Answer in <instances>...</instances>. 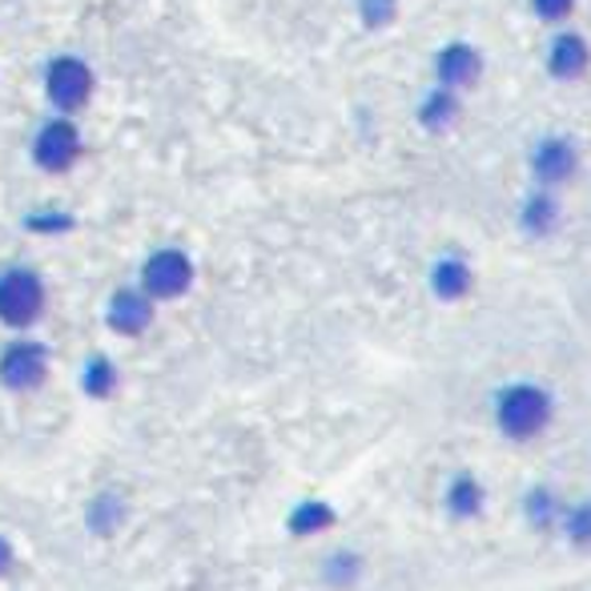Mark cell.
Segmentation results:
<instances>
[{
	"label": "cell",
	"instance_id": "obj_1",
	"mask_svg": "<svg viewBox=\"0 0 591 591\" xmlns=\"http://www.w3.org/2000/svg\"><path fill=\"white\" fill-rule=\"evenodd\" d=\"M488 411L499 439H507L511 447H532L556 427L559 398L539 379H511V383H499L491 391Z\"/></svg>",
	"mask_w": 591,
	"mask_h": 591
},
{
	"label": "cell",
	"instance_id": "obj_2",
	"mask_svg": "<svg viewBox=\"0 0 591 591\" xmlns=\"http://www.w3.org/2000/svg\"><path fill=\"white\" fill-rule=\"evenodd\" d=\"M45 314V282L33 270L12 266L0 274V322L9 330H29Z\"/></svg>",
	"mask_w": 591,
	"mask_h": 591
},
{
	"label": "cell",
	"instance_id": "obj_3",
	"mask_svg": "<svg viewBox=\"0 0 591 591\" xmlns=\"http://www.w3.org/2000/svg\"><path fill=\"white\" fill-rule=\"evenodd\" d=\"M48 347L36 342V338H17L9 347L0 350V386L9 394H33L45 386L48 379Z\"/></svg>",
	"mask_w": 591,
	"mask_h": 591
},
{
	"label": "cell",
	"instance_id": "obj_4",
	"mask_svg": "<svg viewBox=\"0 0 591 591\" xmlns=\"http://www.w3.org/2000/svg\"><path fill=\"white\" fill-rule=\"evenodd\" d=\"M488 503H491V491L475 467H455L451 475L442 479L439 511L447 523H459V527L479 523L483 515H488Z\"/></svg>",
	"mask_w": 591,
	"mask_h": 591
},
{
	"label": "cell",
	"instance_id": "obj_5",
	"mask_svg": "<svg viewBox=\"0 0 591 591\" xmlns=\"http://www.w3.org/2000/svg\"><path fill=\"white\" fill-rule=\"evenodd\" d=\"M194 286V262L182 250H157L141 270V291L153 302H174Z\"/></svg>",
	"mask_w": 591,
	"mask_h": 591
},
{
	"label": "cell",
	"instance_id": "obj_6",
	"mask_svg": "<svg viewBox=\"0 0 591 591\" xmlns=\"http://www.w3.org/2000/svg\"><path fill=\"white\" fill-rule=\"evenodd\" d=\"M563 507H568V495L556 488V483H527L519 495V519L532 535H544V539H556V527L563 519Z\"/></svg>",
	"mask_w": 591,
	"mask_h": 591
},
{
	"label": "cell",
	"instance_id": "obj_7",
	"mask_svg": "<svg viewBox=\"0 0 591 591\" xmlns=\"http://www.w3.org/2000/svg\"><path fill=\"white\" fill-rule=\"evenodd\" d=\"M105 322H109V330L121 338L145 335V330L153 326V298L145 291L125 286V291H117L113 298H109V306H105Z\"/></svg>",
	"mask_w": 591,
	"mask_h": 591
},
{
	"label": "cell",
	"instance_id": "obj_8",
	"mask_svg": "<svg viewBox=\"0 0 591 591\" xmlns=\"http://www.w3.org/2000/svg\"><path fill=\"white\" fill-rule=\"evenodd\" d=\"M366 571H371V559L350 544L330 547V551L318 559V583H322L326 591H354L366 580Z\"/></svg>",
	"mask_w": 591,
	"mask_h": 591
},
{
	"label": "cell",
	"instance_id": "obj_9",
	"mask_svg": "<svg viewBox=\"0 0 591 591\" xmlns=\"http://www.w3.org/2000/svg\"><path fill=\"white\" fill-rule=\"evenodd\" d=\"M129 523V495L117 488H101L85 503V532L97 539H113Z\"/></svg>",
	"mask_w": 591,
	"mask_h": 591
},
{
	"label": "cell",
	"instance_id": "obj_10",
	"mask_svg": "<svg viewBox=\"0 0 591 591\" xmlns=\"http://www.w3.org/2000/svg\"><path fill=\"white\" fill-rule=\"evenodd\" d=\"M338 523H342V515H338V507L330 503V499H298L291 511H286V535L291 539H318V535L335 532Z\"/></svg>",
	"mask_w": 591,
	"mask_h": 591
},
{
	"label": "cell",
	"instance_id": "obj_11",
	"mask_svg": "<svg viewBox=\"0 0 591 591\" xmlns=\"http://www.w3.org/2000/svg\"><path fill=\"white\" fill-rule=\"evenodd\" d=\"M89 89H94V77L85 69L81 61L73 57H61L53 61V69H48V97L57 109H81L89 101Z\"/></svg>",
	"mask_w": 591,
	"mask_h": 591
},
{
	"label": "cell",
	"instance_id": "obj_12",
	"mask_svg": "<svg viewBox=\"0 0 591 591\" xmlns=\"http://www.w3.org/2000/svg\"><path fill=\"white\" fill-rule=\"evenodd\" d=\"M77 150H81V138H77V129L65 125V121H53V125H45V133L36 138L33 145V157L36 165H45V169H69L73 157H77Z\"/></svg>",
	"mask_w": 591,
	"mask_h": 591
},
{
	"label": "cell",
	"instance_id": "obj_13",
	"mask_svg": "<svg viewBox=\"0 0 591 591\" xmlns=\"http://www.w3.org/2000/svg\"><path fill=\"white\" fill-rule=\"evenodd\" d=\"M471 286H475V274H471V266H467L463 258H439L435 266H430V294L439 302H459L471 294Z\"/></svg>",
	"mask_w": 591,
	"mask_h": 591
},
{
	"label": "cell",
	"instance_id": "obj_14",
	"mask_svg": "<svg viewBox=\"0 0 591 591\" xmlns=\"http://www.w3.org/2000/svg\"><path fill=\"white\" fill-rule=\"evenodd\" d=\"M556 539L576 556H588L591 551V495L583 499H568L563 507V519L556 527Z\"/></svg>",
	"mask_w": 591,
	"mask_h": 591
},
{
	"label": "cell",
	"instance_id": "obj_15",
	"mask_svg": "<svg viewBox=\"0 0 591 591\" xmlns=\"http://www.w3.org/2000/svg\"><path fill=\"white\" fill-rule=\"evenodd\" d=\"M121 386V371H117V362L109 354H89L81 366V391L85 398H94V403H109Z\"/></svg>",
	"mask_w": 591,
	"mask_h": 591
},
{
	"label": "cell",
	"instance_id": "obj_16",
	"mask_svg": "<svg viewBox=\"0 0 591 591\" xmlns=\"http://www.w3.org/2000/svg\"><path fill=\"white\" fill-rule=\"evenodd\" d=\"M571 165H576V153H571V145H563V141H544L539 153H535V174L547 177V182L568 177Z\"/></svg>",
	"mask_w": 591,
	"mask_h": 591
},
{
	"label": "cell",
	"instance_id": "obj_17",
	"mask_svg": "<svg viewBox=\"0 0 591 591\" xmlns=\"http://www.w3.org/2000/svg\"><path fill=\"white\" fill-rule=\"evenodd\" d=\"M551 69H556V77H580L588 69V45L580 36H559L551 48Z\"/></svg>",
	"mask_w": 591,
	"mask_h": 591
},
{
	"label": "cell",
	"instance_id": "obj_18",
	"mask_svg": "<svg viewBox=\"0 0 591 591\" xmlns=\"http://www.w3.org/2000/svg\"><path fill=\"white\" fill-rule=\"evenodd\" d=\"M475 53H471V48H447V53H442L439 57V73L442 77H447V81H455V85H463V81H471V77H475Z\"/></svg>",
	"mask_w": 591,
	"mask_h": 591
},
{
	"label": "cell",
	"instance_id": "obj_19",
	"mask_svg": "<svg viewBox=\"0 0 591 591\" xmlns=\"http://www.w3.org/2000/svg\"><path fill=\"white\" fill-rule=\"evenodd\" d=\"M556 218H559V209H556V201L551 197H532L527 201V209H523V226L532 233H551L556 230Z\"/></svg>",
	"mask_w": 591,
	"mask_h": 591
},
{
	"label": "cell",
	"instance_id": "obj_20",
	"mask_svg": "<svg viewBox=\"0 0 591 591\" xmlns=\"http://www.w3.org/2000/svg\"><path fill=\"white\" fill-rule=\"evenodd\" d=\"M568 9H571V0H535V12H539V17H547V21L563 17Z\"/></svg>",
	"mask_w": 591,
	"mask_h": 591
},
{
	"label": "cell",
	"instance_id": "obj_21",
	"mask_svg": "<svg viewBox=\"0 0 591 591\" xmlns=\"http://www.w3.org/2000/svg\"><path fill=\"white\" fill-rule=\"evenodd\" d=\"M12 563H17V547H12L9 535H0V580L12 571Z\"/></svg>",
	"mask_w": 591,
	"mask_h": 591
},
{
	"label": "cell",
	"instance_id": "obj_22",
	"mask_svg": "<svg viewBox=\"0 0 591 591\" xmlns=\"http://www.w3.org/2000/svg\"><path fill=\"white\" fill-rule=\"evenodd\" d=\"M29 226H33V230L53 233V230H69L73 221L69 218H48V214H41V218H29Z\"/></svg>",
	"mask_w": 591,
	"mask_h": 591
}]
</instances>
